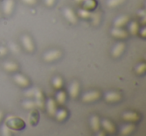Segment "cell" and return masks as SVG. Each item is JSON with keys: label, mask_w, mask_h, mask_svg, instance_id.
<instances>
[{"label": "cell", "mask_w": 146, "mask_h": 136, "mask_svg": "<svg viewBox=\"0 0 146 136\" xmlns=\"http://www.w3.org/2000/svg\"><path fill=\"white\" fill-rule=\"evenodd\" d=\"M145 30H146V29L143 27V28H142V31H141V36L142 37H145Z\"/></svg>", "instance_id": "36"}, {"label": "cell", "mask_w": 146, "mask_h": 136, "mask_svg": "<svg viewBox=\"0 0 146 136\" xmlns=\"http://www.w3.org/2000/svg\"><path fill=\"white\" fill-rule=\"evenodd\" d=\"M66 101V93L64 91H58L56 94V102L58 104H64Z\"/></svg>", "instance_id": "20"}, {"label": "cell", "mask_w": 146, "mask_h": 136, "mask_svg": "<svg viewBox=\"0 0 146 136\" xmlns=\"http://www.w3.org/2000/svg\"><path fill=\"white\" fill-rule=\"evenodd\" d=\"M44 1H45V4H46L47 6H52L55 2V0H44Z\"/></svg>", "instance_id": "33"}, {"label": "cell", "mask_w": 146, "mask_h": 136, "mask_svg": "<svg viewBox=\"0 0 146 136\" xmlns=\"http://www.w3.org/2000/svg\"><path fill=\"white\" fill-rule=\"evenodd\" d=\"M138 14H139L140 16H142V17H145V12H144V10L138 11Z\"/></svg>", "instance_id": "35"}, {"label": "cell", "mask_w": 146, "mask_h": 136, "mask_svg": "<svg viewBox=\"0 0 146 136\" xmlns=\"http://www.w3.org/2000/svg\"><path fill=\"white\" fill-rule=\"evenodd\" d=\"M91 14L92 13L90 12V10H87V9L83 8V9H79L78 10V15H79L80 17H82V18L84 19H88L91 17Z\"/></svg>", "instance_id": "24"}, {"label": "cell", "mask_w": 146, "mask_h": 136, "mask_svg": "<svg viewBox=\"0 0 146 136\" xmlns=\"http://www.w3.org/2000/svg\"><path fill=\"white\" fill-rule=\"evenodd\" d=\"M35 90H36V88H31V89L27 90L26 92H25V96L26 97H34V94H35Z\"/></svg>", "instance_id": "30"}, {"label": "cell", "mask_w": 146, "mask_h": 136, "mask_svg": "<svg viewBox=\"0 0 146 136\" xmlns=\"http://www.w3.org/2000/svg\"><path fill=\"white\" fill-rule=\"evenodd\" d=\"M3 68L7 71H15V70L18 69V64L12 62V61H7L3 64Z\"/></svg>", "instance_id": "16"}, {"label": "cell", "mask_w": 146, "mask_h": 136, "mask_svg": "<svg viewBox=\"0 0 146 136\" xmlns=\"http://www.w3.org/2000/svg\"><path fill=\"white\" fill-rule=\"evenodd\" d=\"M22 106H23V108H25V109H32V108H34L36 105H35V101H32V100H26V101L22 102Z\"/></svg>", "instance_id": "25"}, {"label": "cell", "mask_w": 146, "mask_h": 136, "mask_svg": "<svg viewBox=\"0 0 146 136\" xmlns=\"http://www.w3.org/2000/svg\"><path fill=\"white\" fill-rule=\"evenodd\" d=\"M124 48H125V45H124V43H118V44L115 45V46H114V48L112 49V56L119 57L120 55L123 53Z\"/></svg>", "instance_id": "13"}, {"label": "cell", "mask_w": 146, "mask_h": 136, "mask_svg": "<svg viewBox=\"0 0 146 136\" xmlns=\"http://www.w3.org/2000/svg\"><path fill=\"white\" fill-rule=\"evenodd\" d=\"M52 84H53V87H54L55 89H60V88L63 86L62 78H61L60 76L54 77V79H53V81H52Z\"/></svg>", "instance_id": "22"}, {"label": "cell", "mask_w": 146, "mask_h": 136, "mask_svg": "<svg viewBox=\"0 0 146 136\" xmlns=\"http://www.w3.org/2000/svg\"><path fill=\"white\" fill-rule=\"evenodd\" d=\"M121 99V94L116 91H110L105 94V100L108 102H117Z\"/></svg>", "instance_id": "7"}, {"label": "cell", "mask_w": 146, "mask_h": 136, "mask_svg": "<svg viewBox=\"0 0 146 136\" xmlns=\"http://www.w3.org/2000/svg\"><path fill=\"white\" fill-rule=\"evenodd\" d=\"M64 16L69 22L71 23H76L77 22V17H76L74 11L71 8H65L64 9Z\"/></svg>", "instance_id": "10"}, {"label": "cell", "mask_w": 146, "mask_h": 136, "mask_svg": "<svg viewBox=\"0 0 146 136\" xmlns=\"http://www.w3.org/2000/svg\"><path fill=\"white\" fill-rule=\"evenodd\" d=\"M128 20H129V17L126 16V15L119 16L118 18H116L115 21H114V26L115 27H122L128 22Z\"/></svg>", "instance_id": "15"}, {"label": "cell", "mask_w": 146, "mask_h": 136, "mask_svg": "<svg viewBox=\"0 0 146 136\" xmlns=\"http://www.w3.org/2000/svg\"><path fill=\"white\" fill-rule=\"evenodd\" d=\"M111 35L113 37H115V38L124 39L128 36V33L124 29L120 28V27H114L111 30Z\"/></svg>", "instance_id": "4"}, {"label": "cell", "mask_w": 146, "mask_h": 136, "mask_svg": "<svg viewBox=\"0 0 146 136\" xmlns=\"http://www.w3.org/2000/svg\"><path fill=\"white\" fill-rule=\"evenodd\" d=\"M6 54V48L5 47H0V56Z\"/></svg>", "instance_id": "34"}, {"label": "cell", "mask_w": 146, "mask_h": 136, "mask_svg": "<svg viewBox=\"0 0 146 136\" xmlns=\"http://www.w3.org/2000/svg\"><path fill=\"white\" fill-rule=\"evenodd\" d=\"M134 129H135V126H134L133 124H127V125H125L123 128H121V134L127 135V134L131 133Z\"/></svg>", "instance_id": "23"}, {"label": "cell", "mask_w": 146, "mask_h": 136, "mask_svg": "<svg viewBox=\"0 0 146 136\" xmlns=\"http://www.w3.org/2000/svg\"><path fill=\"white\" fill-rule=\"evenodd\" d=\"M13 79H14L15 83H17L19 86L26 87V86L29 85V80L25 76H23L22 74H16V75H14Z\"/></svg>", "instance_id": "9"}, {"label": "cell", "mask_w": 146, "mask_h": 136, "mask_svg": "<svg viewBox=\"0 0 146 136\" xmlns=\"http://www.w3.org/2000/svg\"><path fill=\"white\" fill-rule=\"evenodd\" d=\"M101 123H102V126H103L105 131L109 132V133L115 132V126H114V124L112 123L111 121H109V120H107V119H104Z\"/></svg>", "instance_id": "14"}, {"label": "cell", "mask_w": 146, "mask_h": 136, "mask_svg": "<svg viewBox=\"0 0 146 136\" xmlns=\"http://www.w3.org/2000/svg\"><path fill=\"white\" fill-rule=\"evenodd\" d=\"M1 131H2V134L3 135H10L11 134V129L7 124H4L1 128Z\"/></svg>", "instance_id": "29"}, {"label": "cell", "mask_w": 146, "mask_h": 136, "mask_svg": "<svg viewBox=\"0 0 146 136\" xmlns=\"http://www.w3.org/2000/svg\"><path fill=\"white\" fill-rule=\"evenodd\" d=\"M83 7L87 10H92L96 7V1L95 0H84L83 2Z\"/></svg>", "instance_id": "21"}, {"label": "cell", "mask_w": 146, "mask_h": 136, "mask_svg": "<svg viewBox=\"0 0 146 136\" xmlns=\"http://www.w3.org/2000/svg\"><path fill=\"white\" fill-rule=\"evenodd\" d=\"M21 42H22L23 46H24V48L26 49L27 51L32 52V51L34 50V44H33L32 39L30 38L29 35H27V34L23 35V36L21 37Z\"/></svg>", "instance_id": "2"}, {"label": "cell", "mask_w": 146, "mask_h": 136, "mask_svg": "<svg viewBox=\"0 0 146 136\" xmlns=\"http://www.w3.org/2000/svg\"><path fill=\"white\" fill-rule=\"evenodd\" d=\"M122 118L128 122H136L139 120V115L135 112H126L122 115Z\"/></svg>", "instance_id": "12"}, {"label": "cell", "mask_w": 146, "mask_h": 136, "mask_svg": "<svg viewBox=\"0 0 146 136\" xmlns=\"http://www.w3.org/2000/svg\"><path fill=\"white\" fill-rule=\"evenodd\" d=\"M68 91L71 98H76L79 94V83L77 81H73L69 86Z\"/></svg>", "instance_id": "5"}, {"label": "cell", "mask_w": 146, "mask_h": 136, "mask_svg": "<svg viewBox=\"0 0 146 136\" xmlns=\"http://www.w3.org/2000/svg\"><path fill=\"white\" fill-rule=\"evenodd\" d=\"M128 29H129V32L131 33L132 35H136L138 33V31H139V24H138L136 21H132L129 24Z\"/></svg>", "instance_id": "19"}, {"label": "cell", "mask_w": 146, "mask_h": 136, "mask_svg": "<svg viewBox=\"0 0 146 136\" xmlns=\"http://www.w3.org/2000/svg\"><path fill=\"white\" fill-rule=\"evenodd\" d=\"M124 2V0H107V5L109 7H115Z\"/></svg>", "instance_id": "27"}, {"label": "cell", "mask_w": 146, "mask_h": 136, "mask_svg": "<svg viewBox=\"0 0 146 136\" xmlns=\"http://www.w3.org/2000/svg\"><path fill=\"white\" fill-rule=\"evenodd\" d=\"M61 56V51L60 50H50V51H47L44 55H43V59L47 62H51V61H54L56 59H58L59 57Z\"/></svg>", "instance_id": "1"}, {"label": "cell", "mask_w": 146, "mask_h": 136, "mask_svg": "<svg viewBox=\"0 0 146 136\" xmlns=\"http://www.w3.org/2000/svg\"><path fill=\"white\" fill-rule=\"evenodd\" d=\"M13 7H14V0H4L3 1L2 9L5 14H11L13 11Z\"/></svg>", "instance_id": "6"}, {"label": "cell", "mask_w": 146, "mask_h": 136, "mask_svg": "<svg viewBox=\"0 0 146 136\" xmlns=\"http://www.w3.org/2000/svg\"><path fill=\"white\" fill-rule=\"evenodd\" d=\"M2 117H3V112L0 110V121H1V119H2Z\"/></svg>", "instance_id": "37"}, {"label": "cell", "mask_w": 146, "mask_h": 136, "mask_svg": "<svg viewBox=\"0 0 146 136\" xmlns=\"http://www.w3.org/2000/svg\"><path fill=\"white\" fill-rule=\"evenodd\" d=\"M54 116L56 117V119L58 121H63L65 118L67 117V111L65 109H59V110H56L55 112Z\"/></svg>", "instance_id": "18"}, {"label": "cell", "mask_w": 146, "mask_h": 136, "mask_svg": "<svg viewBox=\"0 0 146 136\" xmlns=\"http://www.w3.org/2000/svg\"><path fill=\"white\" fill-rule=\"evenodd\" d=\"M145 69H146V64L145 63H141V64L137 65V67H136V69H135V72L137 74H139V75H141V74H143L144 72H145Z\"/></svg>", "instance_id": "26"}, {"label": "cell", "mask_w": 146, "mask_h": 136, "mask_svg": "<svg viewBox=\"0 0 146 136\" xmlns=\"http://www.w3.org/2000/svg\"><path fill=\"white\" fill-rule=\"evenodd\" d=\"M100 97V92L98 91H90L85 93L83 96H82V100L84 102H92L97 100L98 98Z\"/></svg>", "instance_id": "3"}, {"label": "cell", "mask_w": 146, "mask_h": 136, "mask_svg": "<svg viewBox=\"0 0 146 136\" xmlns=\"http://www.w3.org/2000/svg\"><path fill=\"white\" fill-rule=\"evenodd\" d=\"M22 1L28 5H34L36 3V0H22Z\"/></svg>", "instance_id": "32"}, {"label": "cell", "mask_w": 146, "mask_h": 136, "mask_svg": "<svg viewBox=\"0 0 146 136\" xmlns=\"http://www.w3.org/2000/svg\"><path fill=\"white\" fill-rule=\"evenodd\" d=\"M90 124H91V127L94 131H99L100 121H99V118H98L97 116H92L91 120H90Z\"/></svg>", "instance_id": "17"}, {"label": "cell", "mask_w": 146, "mask_h": 136, "mask_svg": "<svg viewBox=\"0 0 146 136\" xmlns=\"http://www.w3.org/2000/svg\"><path fill=\"white\" fill-rule=\"evenodd\" d=\"M46 108H47V112H48L49 115L54 116L55 112H56L57 108H56V101L52 98H49L46 102Z\"/></svg>", "instance_id": "8"}, {"label": "cell", "mask_w": 146, "mask_h": 136, "mask_svg": "<svg viewBox=\"0 0 146 136\" xmlns=\"http://www.w3.org/2000/svg\"><path fill=\"white\" fill-rule=\"evenodd\" d=\"M90 18H92V21H93V24L94 25H97L98 23H99V20H100V15H99V13H97V12L92 13L91 17H90Z\"/></svg>", "instance_id": "28"}, {"label": "cell", "mask_w": 146, "mask_h": 136, "mask_svg": "<svg viewBox=\"0 0 146 136\" xmlns=\"http://www.w3.org/2000/svg\"><path fill=\"white\" fill-rule=\"evenodd\" d=\"M9 47H10L11 51H13V52H14V53L19 52V47H18V45H16V44H15V43L11 42L10 44H9Z\"/></svg>", "instance_id": "31"}, {"label": "cell", "mask_w": 146, "mask_h": 136, "mask_svg": "<svg viewBox=\"0 0 146 136\" xmlns=\"http://www.w3.org/2000/svg\"><path fill=\"white\" fill-rule=\"evenodd\" d=\"M34 97H35V105L39 108H42L44 106V100H43V94H42V91L36 88L35 90V94H34Z\"/></svg>", "instance_id": "11"}]
</instances>
